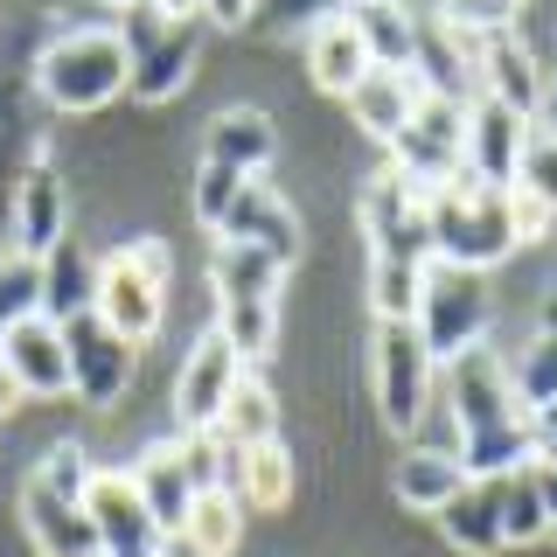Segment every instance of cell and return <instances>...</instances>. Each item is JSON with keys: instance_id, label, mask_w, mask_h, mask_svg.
<instances>
[{"instance_id": "obj_42", "label": "cell", "mask_w": 557, "mask_h": 557, "mask_svg": "<svg viewBox=\"0 0 557 557\" xmlns=\"http://www.w3.org/2000/svg\"><path fill=\"white\" fill-rule=\"evenodd\" d=\"M22 397H28V391H22V383H14V370H8V362H0V418H8L14 405H22Z\"/></svg>"}, {"instance_id": "obj_20", "label": "cell", "mask_w": 557, "mask_h": 557, "mask_svg": "<svg viewBox=\"0 0 557 557\" xmlns=\"http://www.w3.org/2000/svg\"><path fill=\"white\" fill-rule=\"evenodd\" d=\"M22 530L35 557H98V530L84 516V502H63L35 481H22Z\"/></svg>"}, {"instance_id": "obj_40", "label": "cell", "mask_w": 557, "mask_h": 557, "mask_svg": "<svg viewBox=\"0 0 557 557\" xmlns=\"http://www.w3.org/2000/svg\"><path fill=\"white\" fill-rule=\"evenodd\" d=\"M522 425H530V440H536V446H550V440H557V397H550V405H536L530 418H522Z\"/></svg>"}, {"instance_id": "obj_22", "label": "cell", "mask_w": 557, "mask_h": 557, "mask_svg": "<svg viewBox=\"0 0 557 557\" xmlns=\"http://www.w3.org/2000/svg\"><path fill=\"white\" fill-rule=\"evenodd\" d=\"M418 98H425V91H418L411 70H370V77L348 91V112H356V126L370 133V139L391 147V139L405 133V119L418 112Z\"/></svg>"}, {"instance_id": "obj_36", "label": "cell", "mask_w": 557, "mask_h": 557, "mask_svg": "<svg viewBox=\"0 0 557 557\" xmlns=\"http://www.w3.org/2000/svg\"><path fill=\"white\" fill-rule=\"evenodd\" d=\"M509 188H516V196H530V202H544L550 216H557V133H530V147H522Z\"/></svg>"}, {"instance_id": "obj_27", "label": "cell", "mask_w": 557, "mask_h": 557, "mask_svg": "<svg viewBox=\"0 0 557 557\" xmlns=\"http://www.w3.org/2000/svg\"><path fill=\"white\" fill-rule=\"evenodd\" d=\"M209 278H216V300H278V278H286V265L265 251H251V244H231L216 237V251H209Z\"/></svg>"}, {"instance_id": "obj_15", "label": "cell", "mask_w": 557, "mask_h": 557, "mask_svg": "<svg viewBox=\"0 0 557 557\" xmlns=\"http://www.w3.org/2000/svg\"><path fill=\"white\" fill-rule=\"evenodd\" d=\"M216 237L251 244V251L278 258V265H300V251H307V231H300V216H293V202H286V196H272L265 182L244 188L237 209L223 216V231H216Z\"/></svg>"}, {"instance_id": "obj_11", "label": "cell", "mask_w": 557, "mask_h": 557, "mask_svg": "<svg viewBox=\"0 0 557 557\" xmlns=\"http://www.w3.org/2000/svg\"><path fill=\"white\" fill-rule=\"evenodd\" d=\"M446 370V418H453V446L467 440V432L481 425H502V418H522L516 397H509V362L495 356V348H467V356L440 362Z\"/></svg>"}, {"instance_id": "obj_18", "label": "cell", "mask_w": 557, "mask_h": 557, "mask_svg": "<svg viewBox=\"0 0 557 557\" xmlns=\"http://www.w3.org/2000/svg\"><path fill=\"white\" fill-rule=\"evenodd\" d=\"M63 216H70L63 174H57V168H28V174H22V188H14V251L42 265V258L70 237V223H63Z\"/></svg>"}, {"instance_id": "obj_24", "label": "cell", "mask_w": 557, "mask_h": 557, "mask_svg": "<svg viewBox=\"0 0 557 557\" xmlns=\"http://www.w3.org/2000/svg\"><path fill=\"white\" fill-rule=\"evenodd\" d=\"M446 530L453 550L467 557H502V509H495V481H467L460 495L446 502V509H432Z\"/></svg>"}, {"instance_id": "obj_2", "label": "cell", "mask_w": 557, "mask_h": 557, "mask_svg": "<svg viewBox=\"0 0 557 557\" xmlns=\"http://www.w3.org/2000/svg\"><path fill=\"white\" fill-rule=\"evenodd\" d=\"M487 321H495V286H487V272L425 258L418 307H411V327H418V342H425V356L432 362H453V356H467V348H481L487 342Z\"/></svg>"}, {"instance_id": "obj_19", "label": "cell", "mask_w": 557, "mask_h": 557, "mask_svg": "<svg viewBox=\"0 0 557 557\" xmlns=\"http://www.w3.org/2000/svg\"><path fill=\"white\" fill-rule=\"evenodd\" d=\"M370 49H362V35L348 14H321V22L307 28V77L321 98H348L362 77H370Z\"/></svg>"}, {"instance_id": "obj_13", "label": "cell", "mask_w": 557, "mask_h": 557, "mask_svg": "<svg viewBox=\"0 0 557 557\" xmlns=\"http://www.w3.org/2000/svg\"><path fill=\"white\" fill-rule=\"evenodd\" d=\"M522 147H530V119L509 112V104H495V98H467V161H460L467 182L509 188Z\"/></svg>"}, {"instance_id": "obj_12", "label": "cell", "mask_w": 557, "mask_h": 557, "mask_svg": "<svg viewBox=\"0 0 557 557\" xmlns=\"http://www.w3.org/2000/svg\"><path fill=\"white\" fill-rule=\"evenodd\" d=\"M237 376H244L237 348L209 327V335L182 356V376H174V425H182V432H216L223 397L237 391Z\"/></svg>"}, {"instance_id": "obj_43", "label": "cell", "mask_w": 557, "mask_h": 557, "mask_svg": "<svg viewBox=\"0 0 557 557\" xmlns=\"http://www.w3.org/2000/svg\"><path fill=\"white\" fill-rule=\"evenodd\" d=\"M536 335H544V342L557 348V293H550V300H544V327H536Z\"/></svg>"}, {"instance_id": "obj_47", "label": "cell", "mask_w": 557, "mask_h": 557, "mask_svg": "<svg viewBox=\"0 0 557 557\" xmlns=\"http://www.w3.org/2000/svg\"><path fill=\"white\" fill-rule=\"evenodd\" d=\"M550 536H557V516H550Z\"/></svg>"}, {"instance_id": "obj_21", "label": "cell", "mask_w": 557, "mask_h": 557, "mask_svg": "<svg viewBox=\"0 0 557 557\" xmlns=\"http://www.w3.org/2000/svg\"><path fill=\"white\" fill-rule=\"evenodd\" d=\"M460 487H467V467L453 460V446H411V453H397V467H391V495L418 516L446 509Z\"/></svg>"}, {"instance_id": "obj_9", "label": "cell", "mask_w": 557, "mask_h": 557, "mask_svg": "<svg viewBox=\"0 0 557 557\" xmlns=\"http://www.w3.org/2000/svg\"><path fill=\"white\" fill-rule=\"evenodd\" d=\"M467 161V104L453 98H418V112L405 119V133L391 139V168L411 174L418 188L453 182Z\"/></svg>"}, {"instance_id": "obj_16", "label": "cell", "mask_w": 557, "mask_h": 557, "mask_svg": "<svg viewBox=\"0 0 557 557\" xmlns=\"http://www.w3.org/2000/svg\"><path fill=\"white\" fill-rule=\"evenodd\" d=\"M0 362L14 370L28 397H63L70 391V348H63V327L42 321V313H28V321H14L8 335H0Z\"/></svg>"}, {"instance_id": "obj_8", "label": "cell", "mask_w": 557, "mask_h": 557, "mask_svg": "<svg viewBox=\"0 0 557 557\" xmlns=\"http://www.w3.org/2000/svg\"><path fill=\"white\" fill-rule=\"evenodd\" d=\"M84 516L98 530V557H168V530L147 516V502H139L126 467H91Z\"/></svg>"}, {"instance_id": "obj_31", "label": "cell", "mask_w": 557, "mask_h": 557, "mask_svg": "<svg viewBox=\"0 0 557 557\" xmlns=\"http://www.w3.org/2000/svg\"><path fill=\"white\" fill-rule=\"evenodd\" d=\"M265 432H278V405H272L265 383L244 370V376H237V391L223 397V418H216V432H209V440L244 446V440H265Z\"/></svg>"}, {"instance_id": "obj_28", "label": "cell", "mask_w": 557, "mask_h": 557, "mask_svg": "<svg viewBox=\"0 0 557 557\" xmlns=\"http://www.w3.org/2000/svg\"><path fill=\"white\" fill-rule=\"evenodd\" d=\"M530 453H536L530 425H522V418H502V425L467 432V440L453 446V460L467 467V481H502V474H516V467L530 460Z\"/></svg>"}, {"instance_id": "obj_4", "label": "cell", "mask_w": 557, "mask_h": 557, "mask_svg": "<svg viewBox=\"0 0 557 557\" xmlns=\"http://www.w3.org/2000/svg\"><path fill=\"white\" fill-rule=\"evenodd\" d=\"M35 84H42V98L57 112H98V104H112L126 91V42H119V28L98 22V28L57 35L42 49V63H35Z\"/></svg>"}, {"instance_id": "obj_10", "label": "cell", "mask_w": 557, "mask_h": 557, "mask_svg": "<svg viewBox=\"0 0 557 557\" xmlns=\"http://www.w3.org/2000/svg\"><path fill=\"white\" fill-rule=\"evenodd\" d=\"M63 348H70V391H77L91 411H112L119 397H126V383H133V356H139V348L126 335H112L98 313H70V321H63Z\"/></svg>"}, {"instance_id": "obj_30", "label": "cell", "mask_w": 557, "mask_h": 557, "mask_svg": "<svg viewBox=\"0 0 557 557\" xmlns=\"http://www.w3.org/2000/svg\"><path fill=\"white\" fill-rule=\"evenodd\" d=\"M495 509H502V544H536V536H550V509L530 481V460L495 481Z\"/></svg>"}, {"instance_id": "obj_48", "label": "cell", "mask_w": 557, "mask_h": 557, "mask_svg": "<svg viewBox=\"0 0 557 557\" xmlns=\"http://www.w3.org/2000/svg\"><path fill=\"white\" fill-rule=\"evenodd\" d=\"M356 8H362V0H356Z\"/></svg>"}, {"instance_id": "obj_32", "label": "cell", "mask_w": 557, "mask_h": 557, "mask_svg": "<svg viewBox=\"0 0 557 557\" xmlns=\"http://www.w3.org/2000/svg\"><path fill=\"white\" fill-rule=\"evenodd\" d=\"M216 335L237 348L244 370H251V362H265L272 342H278V300H231V307H223V327H216Z\"/></svg>"}, {"instance_id": "obj_41", "label": "cell", "mask_w": 557, "mask_h": 557, "mask_svg": "<svg viewBox=\"0 0 557 557\" xmlns=\"http://www.w3.org/2000/svg\"><path fill=\"white\" fill-rule=\"evenodd\" d=\"M147 8H161L168 22H196V14H202V0H147Z\"/></svg>"}, {"instance_id": "obj_23", "label": "cell", "mask_w": 557, "mask_h": 557, "mask_svg": "<svg viewBox=\"0 0 557 557\" xmlns=\"http://www.w3.org/2000/svg\"><path fill=\"white\" fill-rule=\"evenodd\" d=\"M237 536H244V502H237L223 481L196 487V502H188V516H182V530H174V544H182L188 557H231Z\"/></svg>"}, {"instance_id": "obj_1", "label": "cell", "mask_w": 557, "mask_h": 557, "mask_svg": "<svg viewBox=\"0 0 557 557\" xmlns=\"http://www.w3.org/2000/svg\"><path fill=\"white\" fill-rule=\"evenodd\" d=\"M425 223H432V258L467 265V272H487V265H502V258L522 251L516 223H509V196L467 182V174L425 188Z\"/></svg>"}, {"instance_id": "obj_39", "label": "cell", "mask_w": 557, "mask_h": 557, "mask_svg": "<svg viewBox=\"0 0 557 557\" xmlns=\"http://www.w3.org/2000/svg\"><path fill=\"white\" fill-rule=\"evenodd\" d=\"M258 14V0H202V22L209 28H244Z\"/></svg>"}, {"instance_id": "obj_46", "label": "cell", "mask_w": 557, "mask_h": 557, "mask_svg": "<svg viewBox=\"0 0 557 557\" xmlns=\"http://www.w3.org/2000/svg\"><path fill=\"white\" fill-rule=\"evenodd\" d=\"M104 8H112V14H126V8H139V0H104Z\"/></svg>"}, {"instance_id": "obj_25", "label": "cell", "mask_w": 557, "mask_h": 557, "mask_svg": "<svg viewBox=\"0 0 557 557\" xmlns=\"http://www.w3.org/2000/svg\"><path fill=\"white\" fill-rule=\"evenodd\" d=\"M272 126H265V112H251V104H231V112H216L209 119V139H202V161H223V168H237V174H251L258 182V168L272 161Z\"/></svg>"}, {"instance_id": "obj_29", "label": "cell", "mask_w": 557, "mask_h": 557, "mask_svg": "<svg viewBox=\"0 0 557 557\" xmlns=\"http://www.w3.org/2000/svg\"><path fill=\"white\" fill-rule=\"evenodd\" d=\"M91 286H98V265L77 251V237H63L42 258V321L63 327L70 313H91Z\"/></svg>"}, {"instance_id": "obj_3", "label": "cell", "mask_w": 557, "mask_h": 557, "mask_svg": "<svg viewBox=\"0 0 557 557\" xmlns=\"http://www.w3.org/2000/svg\"><path fill=\"white\" fill-rule=\"evenodd\" d=\"M168 272H174L168 244L161 237H133L126 251H112L98 265L91 313L112 327V335H126L133 348L153 342V327H161V313H168Z\"/></svg>"}, {"instance_id": "obj_45", "label": "cell", "mask_w": 557, "mask_h": 557, "mask_svg": "<svg viewBox=\"0 0 557 557\" xmlns=\"http://www.w3.org/2000/svg\"><path fill=\"white\" fill-rule=\"evenodd\" d=\"M530 460H544V467H550V474H557V440H550V446H536V453H530Z\"/></svg>"}, {"instance_id": "obj_17", "label": "cell", "mask_w": 557, "mask_h": 557, "mask_svg": "<svg viewBox=\"0 0 557 557\" xmlns=\"http://www.w3.org/2000/svg\"><path fill=\"white\" fill-rule=\"evenodd\" d=\"M216 474H223V487H231L244 509H286L293 502V453H286L278 432L231 446V460H223Z\"/></svg>"}, {"instance_id": "obj_38", "label": "cell", "mask_w": 557, "mask_h": 557, "mask_svg": "<svg viewBox=\"0 0 557 557\" xmlns=\"http://www.w3.org/2000/svg\"><path fill=\"white\" fill-rule=\"evenodd\" d=\"M35 487H49V495H63V502H84V487H91V453L84 446H57V453H42L35 460V474H28Z\"/></svg>"}, {"instance_id": "obj_37", "label": "cell", "mask_w": 557, "mask_h": 557, "mask_svg": "<svg viewBox=\"0 0 557 557\" xmlns=\"http://www.w3.org/2000/svg\"><path fill=\"white\" fill-rule=\"evenodd\" d=\"M244 188H251V174H237V168H223V161H202L196 168V196H188V202H196V216L209 223V231H223V216L237 209Z\"/></svg>"}, {"instance_id": "obj_33", "label": "cell", "mask_w": 557, "mask_h": 557, "mask_svg": "<svg viewBox=\"0 0 557 557\" xmlns=\"http://www.w3.org/2000/svg\"><path fill=\"white\" fill-rule=\"evenodd\" d=\"M509 397H516V411H522V418L557 397V348H550L544 335H530V348H522V356L509 362Z\"/></svg>"}, {"instance_id": "obj_14", "label": "cell", "mask_w": 557, "mask_h": 557, "mask_svg": "<svg viewBox=\"0 0 557 557\" xmlns=\"http://www.w3.org/2000/svg\"><path fill=\"white\" fill-rule=\"evenodd\" d=\"M474 98H495L522 119L544 104V77H536V57L522 49V35H509V28L474 35Z\"/></svg>"}, {"instance_id": "obj_26", "label": "cell", "mask_w": 557, "mask_h": 557, "mask_svg": "<svg viewBox=\"0 0 557 557\" xmlns=\"http://www.w3.org/2000/svg\"><path fill=\"white\" fill-rule=\"evenodd\" d=\"M348 22H356V35H362V49H370L376 70H411L418 14L405 0H362V8H348Z\"/></svg>"}, {"instance_id": "obj_7", "label": "cell", "mask_w": 557, "mask_h": 557, "mask_svg": "<svg viewBox=\"0 0 557 557\" xmlns=\"http://www.w3.org/2000/svg\"><path fill=\"white\" fill-rule=\"evenodd\" d=\"M362 237H370L376 258H405V265H425L432 258V223H425V188L411 174L383 168L362 182Z\"/></svg>"}, {"instance_id": "obj_44", "label": "cell", "mask_w": 557, "mask_h": 557, "mask_svg": "<svg viewBox=\"0 0 557 557\" xmlns=\"http://www.w3.org/2000/svg\"><path fill=\"white\" fill-rule=\"evenodd\" d=\"M487 8H495L502 22H516V14H522V0H487Z\"/></svg>"}, {"instance_id": "obj_5", "label": "cell", "mask_w": 557, "mask_h": 557, "mask_svg": "<svg viewBox=\"0 0 557 557\" xmlns=\"http://www.w3.org/2000/svg\"><path fill=\"white\" fill-rule=\"evenodd\" d=\"M119 42H126V91L139 104H168L196 77V22H168L161 8H126L119 14Z\"/></svg>"}, {"instance_id": "obj_35", "label": "cell", "mask_w": 557, "mask_h": 557, "mask_svg": "<svg viewBox=\"0 0 557 557\" xmlns=\"http://www.w3.org/2000/svg\"><path fill=\"white\" fill-rule=\"evenodd\" d=\"M418 278H425V265H405V258H376V265H370V307H376V321H411V307H418Z\"/></svg>"}, {"instance_id": "obj_6", "label": "cell", "mask_w": 557, "mask_h": 557, "mask_svg": "<svg viewBox=\"0 0 557 557\" xmlns=\"http://www.w3.org/2000/svg\"><path fill=\"white\" fill-rule=\"evenodd\" d=\"M370 362H376V405H383V425L411 440V432L425 425V411H432V391H440V362L425 356V342H418L411 321H376Z\"/></svg>"}, {"instance_id": "obj_34", "label": "cell", "mask_w": 557, "mask_h": 557, "mask_svg": "<svg viewBox=\"0 0 557 557\" xmlns=\"http://www.w3.org/2000/svg\"><path fill=\"white\" fill-rule=\"evenodd\" d=\"M28 313H42V265L22 251H0V335Z\"/></svg>"}]
</instances>
